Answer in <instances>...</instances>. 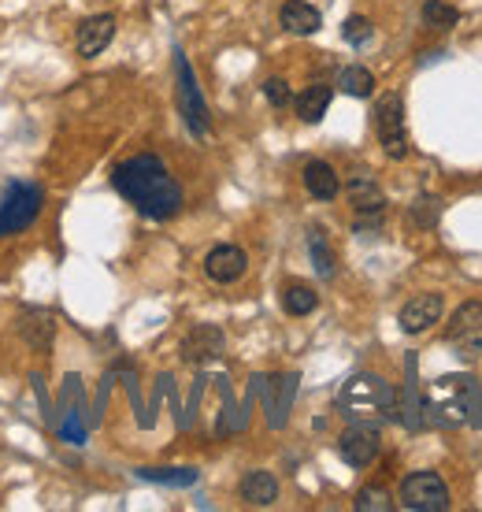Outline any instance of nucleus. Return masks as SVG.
<instances>
[{
  "instance_id": "1",
  "label": "nucleus",
  "mask_w": 482,
  "mask_h": 512,
  "mask_svg": "<svg viewBox=\"0 0 482 512\" xmlns=\"http://www.w3.org/2000/svg\"><path fill=\"white\" fill-rule=\"evenodd\" d=\"M112 186L119 190L123 201L138 208L145 219H175L186 205V193L175 182V175L167 171V164L153 153H138L123 160L112 171Z\"/></svg>"
},
{
  "instance_id": "2",
  "label": "nucleus",
  "mask_w": 482,
  "mask_h": 512,
  "mask_svg": "<svg viewBox=\"0 0 482 512\" xmlns=\"http://www.w3.org/2000/svg\"><path fill=\"white\" fill-rule=\"evenodd\" d=\"M338 409L353 423H382L397 416V390L382 375L360 372L342 386Z\"/></svg>"
},
{
  "instance_id": "3",
  "label": "nucleus",
  "mask_w": 482,
  "mask_h": 512,
  "mask_svg": "<svg viewBox=\"0 0 482 512\" xmlns=\"http://www.w3.org/2000/svg\"><path fill=\"white\" fill-rule=\"evenodd\" d=\"M434 420L449 427H482V386L471 375H442L431 383Z\"/></svg>"
},
{
  "instance_id": "4",
  "label": "nucleus",
  "mask_w": 482,
  "mask_h": 512,
  "mask_svg": "<svg viewBox=\"0 0 482 512\" xmlns=\"http://www.w3.org/2000/svg\"><path fill=\"white\" fill-rule=\"evenodd\" d=\"M41 208H45V190L38 182H12L0 201V238H12V234H23L26 227H34Z\"/></svg>"
},
{
  "instance_id": "5",
  "label": "nucleus",
  "mask_w": 482,
  "mask_h": 512,
  "mask_svg": "<svg viewBox=\"0 0 482 512\" xmlns=\"http://www.w3.org/2000/svg\"><path fill=\"white\" fill-rule=\"evenodd\" d=\"M371 123H375V134H379L382 153L390 160H405L408 156V130H405V101L401 93H382L375 101V112H371Z\"/></svg>"
},
{
  "instance_id": "6",
  "label": "nucleus",
  "mask_w": 482,
  "mask_h": 512,
  "mask_svg": "<svg viewBox=\"0 0 482 512\" xmlns=\"http://www.w3.org/2000/svg\"><path fill=\"white\" fill-rule=\"evenodd\" d=\"M175 78H178V108H182V119H186L193 138H204L212 130V119H208V104H204L201 86L193 78L190 60L182 52H175Z\"/></svg>"
},
{
  "instance_id": "7",
  "label": "nucleus",
  "mask_w": 482,
  "mask_h": 512,
  "mask_svg": "<svg viewBox=\"0 0 482 512\" xmlns=\"http://www.w3.org/2000/svg\"><path fill=\"white\" fill-rule=\"evenodd\" d=\"M445 342L453 346L460 360L482 357V301H464L445 327Z\"/></svg>"
},
{
  "instance_id": "8",
  "label": "nucleus",
  "mask_w": 482,
  "mask_h": 512,
  "mask_svg": "<svg viewBox=\"0 0 482 512\" xmlns=\"http://www.w3.org/2000/svg\"><path fill=\"white\" fill-rule=\"evenodd\" d=\"M401 505L408 512H445L453 505L449 487L438 472H412L401 483Z\"/></svg>"
},
{
  "instance_id": "9",
  "label": "nucleus",
  "mask_w": 482,
  "mask_h": 512,
  "mask_svg": "<svg viewBox=\"0 0 482 512\" xmlns=\"http://www.w3.org/2000/svg\"><path fill=\"white\" fill-rule=\"evenodd\" d=\"M382 449V435H379V423H353L345 427V435L338 438V453L349 468H368Z\"/></svg>"
},
{
  "instance_id": "10",
  "label": "nucleus",
  "mask_w": 482,
  "mask_h": 512,
  "mask_svg": "<svg viewBox=\"0 0 482 512\" xmlns=\"http://www.w3.org/2000/svg\"><path fill=\"white\" fill-rule=\"evenodd\" d=\"M223 349H227V334L219 331L216 323H197V327L182 338V360H186V364H197V368L219 360Z\"/></svg>"
},
{
  "instance_id": "11",
  "label": "nucleus",
  "mask_w": 482,
  "mask_h": 512,
  "mask_svg": "<svg viewBox=\"0 0 482 512\" xmlns=\"http://www.w3.org/2000/svg\"><path fill=\"white\" fill-rule=\"evenodd\" d=\"M249 268V256L241 245H216L212 253L204 256V275L219 286H230V282H238Z\"/></svg>"
},
{
  "instance_id": "12",
  "label": "nucleus",
  "mask_w": 482,
  "mask_h": 512,
  "mask_svg": "<svg viewBox=\"0 0 482 512\" xmlns=\"http://www.w3.org/2000/svg\"><path fill=\"white\" fill-rule=\"evenodd\" d=\"M442 308H445L442 294H419L401 308L397 323H401V331L405 334H427L434 323L442 320Z\"/></svg>"
},
{
  "instance_id": "13",
  "label": "nucleus",
  "mask_w": 482,
  "mask_h": 512,
  "mask_svg": "<svg viewBox=\"0 0 482 512\" xmlns=\"http://www.w3.org/2000/svg\"><path fill=\"white\" fill-rule=\"evenodd\" d=\"M115 38V15H89V19H82L78 23V34H75V49L78 56H86V60H93V56H101L108 45H112Z\"/></svg>"
},
{
  "instance_id": "14",
  "label": "nucleus",
  "mask_w": 482,
  "mask_h": 512,
  "mask_svg": "<svg viewBox=\"0 0 482 512\" xmlns=\"http://www.w3.org/2000/svg\"><path fill=\"white\" fill-rule=\"evenodd\" d=\"M19 338L34 353H49L52 342H56V316L49 308H23L19 316Z\"/></svg>"
},
{
  "instance_id": "15",
  "label": "nucleus",
  "mask_w": 482,
  "mask_h": 512,
  "mask_svg": "<svg viewBox=\"0 0 482 512\" xmlns=\"http://www.w3.org/2000/svg\"><path fill=\"white\" fill-rule=\"evenodd\" d=\"M279 19H282V30H286V34H297V38H308V34H316L319 26H323L319 8H312L305 0H286Z\"/></svg>"
},
{
  "instance_id": "16",
  "label": "nucleus",
  "mask_w": 482,
  "mask_h": 512,
  "mask_svg": "<svg viewBox=\"0 0 482 512\" xmlns=\"http://www.w3.org/2000/svg\"><path fill=\"white\" fill-rule=\"evenodd\" d=\"M305 190L316 197V201H334L338 193H342V179H338V171L327 164V160H308L305 164Z\"/></svg>"
},
{
  "instance_id": "17",
  "label": "nucleus",
  "mask_w": 482,
  "mask_h": 512,
  "mask_svg": "<svg viewBox=\"0 0 482 512\" xmlns=\"http://www.w3.org/2000/svg\"><path fill=\"white\" fill-rule=\"evenodd\" d=\"M238 494H241L245 505H253V509H267V505H275V501H279V479H275L271 472H245Z\"/></svg>"
},
{
  "instance_id": "18",
  "label": "nucleus",
  "mask_w": 482,
  "mask_h": 512,
  "mask_svg": "<svg viewBox=\"0 0 482 512\" xmlns=\"http://www.w3.org/2000/svg\"><path fill=\"white\" fill-rule=\"evenodd\" d=\"M349 205L356 208V216H379L386 208V193L379 190L375 179L356 175V179H349Z\"/></svg>"
},
{
  "instance_id": "19",
  "label": "nucleus",
  "mask_w": 482,
  "mask_h": 512,
  "mask_svg": "<svg viewBox=\"0 0 482 512\" xmlns=\"http://www.w3.org/2000/svg\"><path fill=\"white\" fill-rule=\"evenodd\" d=\"M330 101H334V90H330V86H323V82H316V86H308V90L293 101V108H297L301 123H319V119L327 116Z\"/></svg>"
},
{
  "instance_id": "20",
  "label": "nucleus",
  "mask_w": 482,
  "mask_h": 512,
  "mask_svg": "<svg viewBox=\"0 0 482 512\" xmlns=\"http://www.w3.org/2000/svg\"><path fill=\"white\" fill-rule=\"evenodd\" d=\"M282 308L290 312V316H312L319 308V294L305 282H290L286 290H282Z\"/></svg>"
},
{
  "instance_id": "21",
  "label": "nucleus",
  "mask_w": 482,
  "mask_h": 512,
  "mask_svg": "<svg viewBox=\"0 0 482 512\" xmlns=\"http://www.w3.org/2000/svg\"><path fill=\"white\" fill-rule=\"evenodd\" d=\"M338 90L349 93V97H356V101H368L371 93H375V75L360 64L345 67L342 75H338Z\"/></svg>"
},
{
  "instance_id": "22",
  "label": "nucleus",
  "mask_w": 482,
  "mask_h": 512,
  "mask_svg": "<svg viewBox=\"0 0 482 512\" xmlns=\"http://www.w3.org/2000/svg\"><path fill=\"white\" fill-rule=\"evenodd\" d=\"M138 479H145V483H164V487H193L197 472L193 468H138Z\"/></svg>"
},
{
  "instance_id": "23",
  "label": "nucleus",
  "mask_w": 482,
  "mask_h": 512,
  "mask_svg": "<svg viewBox=\"0 0 482 512\" xmlns=\"http://www.w3.org/2000/svg\"><path fill=\"white\" fill-rule=\"evenodd\" d=\"M308 253H312V264H316L319 279H334V253H330L327 234L319 231V227L308 231Z\"/></svg>"
},
{
  "instance_id": "24",
  "label": "nucleus",
  "mask_w": 482,
  "mask_h": 512,
  "mask_svg": "<svg viewBox=\"0 0 482 512\" xmlns=\"http://www.w3.org/2000/svg\"><path fill=\"white\" fill-rule=\"evenodd\" d=\"M460 23V12L453 4H445V0H427L423 4V26H431V30H453Z\"/></svg>"
},
{
  "instance_id": "25",
  "label": "nucleus",
  "mask_w": 482,
  "mask_h": 512,
  "mask_svg": "<svg viewBox=\"0 0 482 512\" xmlns=\"http://www.w3.org/2000/svg\"><path fill=\"white\" fill-rule=\"evenodd\" d=\"M356 512H390L394 509V501H390V490L386 487H364L356 494Z\"/></svg>"
},
{
  "instance_id": "26",
  "label": "nucleus",
  "mask_w": 482,
  "mask_h": 512,
  "mask_svg": "<svg viewBox=\"0 0 482 512\" xmlns=\"http://www.w3.org/2000/svg\"><path fill=\"white\" fill-rule=\"evenodd\" d=\"M371 34H375V26H371L368 15H349L342 26V38L349 41V45H368Z\"/></svg>"
},
{
  "instance_id": "27",
  "label": "nucleus",
  "mask_w": 482,
  "mask_h": 512,
  "mask_svg": "<svg viewBox=\"0 0 482 512\" xmlns=\"http://www.w3.org/2000/svg\"><path fill=\"white\" fill-rule=\"evenodd\" d=\"M264 97L271 108H286V104L293 101V93H290V82L286 78H267L264 82Z\"/></svg>"
}]
</instances>
